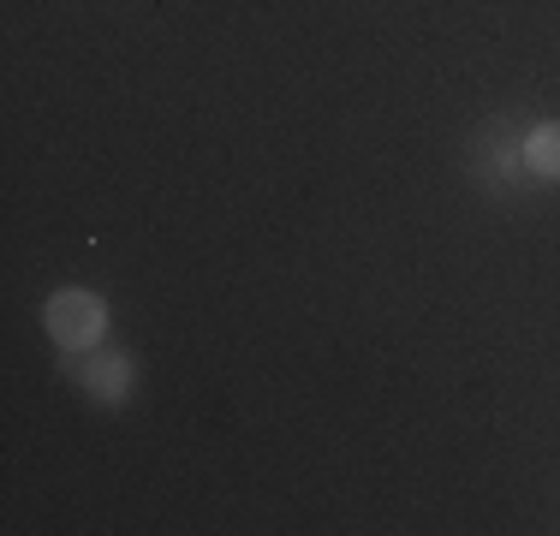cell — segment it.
<instances>
[{
  "label": "cell",
  "instance_id": "cell-2",
  "mask_svg": "<svg viewBox=\"0 0 560 536\" xmlns=\"http://www.w3.org/2000/svg\"><path fill=\"white\" fill-rule=\"evenodd\" d=\"M66 375H72V387L90 399V406H102V411H119V406H131L138 399V352H119V346L102 340L96 352H78V358H66Z\"/></svg>",
  "mask_w": 560,
  "mask_h": 536
},
{
  "label": "cell",
  "instance_id": "cell-3",
  "mask_svg": "<svg viewBox=\"0 0 560 536\" xmlns=\"http://www.w3.org/2000/svg\"><path fill=\"white\" fill-rule=\"evenodd\" d=\"M465 167H471V179L483 185L489 197H506V191H518V185L530 179L525 155H518V138H513L506 119H483V126L471 131V143H465Z\"/></svg>",
  "mask_w": 560,
  "mask_h": 536
},
{
  "label": "cell",
  "instance_id": "cell-4",
  "mask_svg": "<svg viewBox=\"0 0 560 536\" xmlns=\"http://www.w3.org/2000/svg\"><path fill=\"white\" fill-rule=\"evenodd\" d=\"M518 155H525V173L542 185H560V119H537V126L518 138Z\"/></svg>",
  "mask_w": 560,
  "mask_h": 536
},
{
  "label": "cell",
  "instance_id": "cell-1",
  "mask_svg": "<svg viewBox=\"0 0 560 536\" xmlns=\"http://www.w3.org/2000/svg\"><path fill=\"white\" fill-rule=\"evenodd\" d=\"M108 322H114V304L90 287H60V292H48V304H43V334L55 340L60 358L96 352V346L108 340Z\"/></svg>",
  "mask_w": 560,
  "mask_h": 536
}]
</instances>
